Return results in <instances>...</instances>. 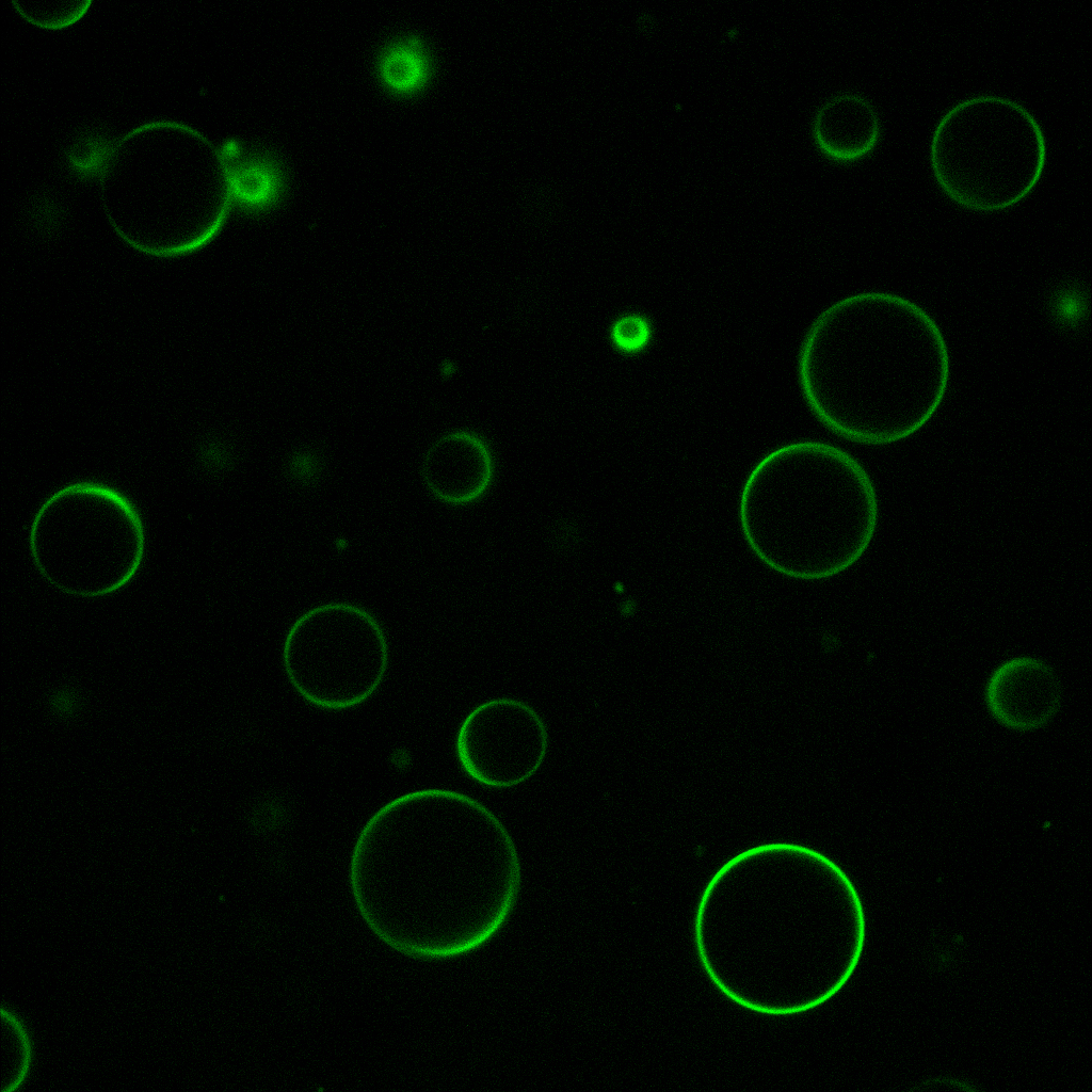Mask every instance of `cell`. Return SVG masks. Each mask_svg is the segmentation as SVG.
<instances>
[{"instance_id": "7c38bea8", "label": "cell", "mask_w": 1092, "mask_h": 1092, "mask_svg": "<svg viewBox=\"0 0 1092 1092\" xmlns=\"http://www.w3.org/2000/svg\"><path fill=\"white\" fill-rule=\"evenodd\" d=\"M432 70L429 50L416 35H402L386 44L375 61L376 77L390 95L408 98L428 83Z\"/></svg>"}, {"instance_id": "9c48e42d", "label": "cell", "mask_w": 1092, "mask_h": 1092, "mask_svg": "<svg viewBox=\"0 0 1092 1092\" xmlns=\"http://www.w3.org/2000/svg\"><path fill=\"white\" fill-rule=\"evenodd\" d=\"M1061 686L1049 664L1034 657H1015L1001 663L985 688L991 714L1002 725L1031 730L1045 725L1057 712Z\"/></svg>"}, {"instance_id": "4fadbf2b", "label": "cell", "mask_w": 1092, "mask_h": 1092, "mask_svg": "<svg viewBox=\"0 0 1092 1092\" xmlns=\"http://www.w3.org/2000/svg\"><path fill=\"white\" fill-rule=\"evenodd\" d=\"M653 338L652 321L640 312L619 316L610 325L609 339L621 354L633 355L643 352Z\"/></svg>"}, {"instance_id": "6da1fadb", "label": "cell", "mask_w": 1092, "mask_h": 1092, "mask_svg": "<svg viewBox=\"0 0 1092 1092\" xmlns=\"http://www.w3.org/2000/svg\"><path fill=\"white\" fill-rule=\"evenodd\" d=\"M802 396L831 432L890 445L920 431L940 410L950 355L936 321L914 301L864 291L824 308L798 357Z\"/></svg>"}, {"instance_id": "52a82bcc", "label": "cell", "mask_w": 1092, "mask_h": 1092, "mask_svg": "<svg viewBox=\"0 0 1092 1092\" xmlns=\"http://www.w3.org/2000/svg\"><path fill=\"white\" fill-rule=\"evenodd\" d=\"M548 749L547 727L529 704L509 697L476 706L463 720L455 753L463 771L493 788L519 785L534 775Z\"/></svg>"}, {"instance_id": "3957f363", "label": "cell", "mask_w": 1092, "mask_h": 1092, "mask_svg": "<svg viewBox=\"0 0 1092 1092\" xmlns=\"http://www.w3.org/2000/svg\"><path fill=\"white\" fill-rule=\"evenodd\" d=\"M518 853L502 821L478 800L420 789L380 807L365 823L350 862L362 892H480L516 901Z\"/></svg>"}, {"instance_id": "7a4b0ae2", "label": "cell", "mask_w": 1092, "mask_h": 1092, "mask_svg": "<svg viewBox=\"0 0 1092 1092\" xmlns=\"http://www.w3.org/2000/svg\"><path fill=\"white\" fill-rule=\"evenodd\" d=\"M739 519L753 553L801 580L833 577L869 547L879 520L874 484L864 466L834 445L801 440L766 454L740 496Z\"/></svg>"}, {"instance_id": "277c9868", "label": "cell", "mask_w": 1092, "mask_h": 1092, "mask_svg": "<svg viewBox=\"0 0 1092 1092\" xmlns=\"http://www.w3.org/2000/svg\"><path fill=\"white\" fill-rule=\"evenodd\" d=\"M34 566L57 590L76 597L112 594L138 573L145 529L133 501L97 481L70 483L36 511L29 531Z\"/></svg>"}, {"instance_id": "8fae6325", "label": "cell", "mask_w": 1092, "mask_h": 1092, "mask_svg": "<svg viewBox=\"0 0 1092 1092\" xmlns=\"http://www.w3.org/2000/svg\"><path fill=\"white\" fill-rule=\"evenodd\" d=\"M218 151L231 205L248 212H263L279 203L285 192V173L274 156L246 151L235 141L226 142Z\"/></svg>"}, {"instance_id": "30bf717a", "label": "cell", "mask_w": 1092, "mask_h": 1092, "mask_svg": "<svg viewBox=\"0 0 1092 1092\" xmlns=\"http://www.w3.org/2000/svg\"><path fill=\"white\" fill-rule=\"evenodd\" d=\"M812 134L817 148L828 159L839 163L854 162L869 155L878 145L880 116L864 96L837 94L818 108Z\"/></svg>"}, {"instance_id": "5b68a950", "label": "cell", "mask_w": 1092, "mask_h": 1092, "mask_svg": "<svg viewBox=\"0 0 1092 1092\" xmlns=\"http://www.w3.org/2000/svg\"><path fill=\"white\" fill-rule=\"evenodd\" d=\"M1046 142L1032 114L1009 98L982 95L949 109L936 125L930 164L941 190L978 212L1010 208L1034 189Z\"/></svg>"}, {"instance_id": "ba28073f", "label": "cell", "mask_w": 1092, "mask_h": 1092, "mask_svg": "<svg viewBox=\"0 0 1092 1092\" xmlns=\"http://www.w3.org/2000/svg\"><path fill=\"white\" fill-rule=\"evenodd\" d=\"M496 476V461L489 443L470 430H456L438 437L427 450L422 481L431 495L452 507L472 504L489 491Z\"/></svg>"}, {"instance_id": "8992f818", "label": "cell", "mask_w": 1092, "mask_h": 1092, "mask_svg": "<svg viewBox=\"0 0 1092 1092\" xmlns=\"http://www.w3.org/2000/svg\"><path fill=\"white\" fill-rule=\"evenodd\" d=\"M283 665L292 688L309 704L330 710L351 708L381 686L388 668L387 639L366 609L323 604L290 626Z\"/></svg>"}]
</instances>
